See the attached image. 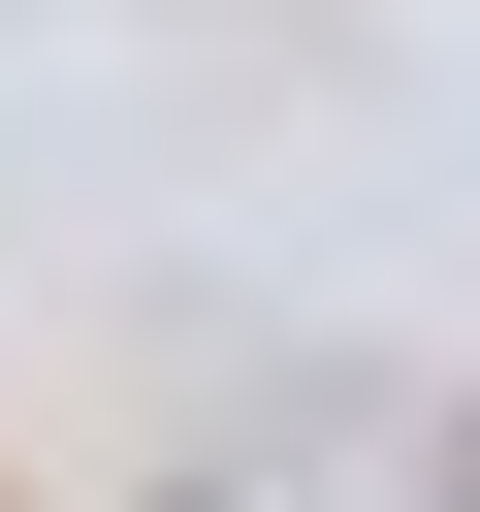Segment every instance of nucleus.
Listing matches in <instances>:
<instances>
[{"label":"nucleus","mask_w":480,"mask_h":512,"mask_svg":"<svg viewBox=\"0 0 480 512\" xmlns=\"http://www.w3.org/2000/svg\"><path fill=\"white\" fill-rule=\"evenodd\" d=\"M448 512H480V448H448Z\"/></svg>","instance_id":"f257e3e1"}]
</instances>
